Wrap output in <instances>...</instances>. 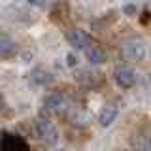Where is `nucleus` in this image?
I'll return each instance as SVG.
<instances>
[{
  "label": "nucleus",
  "instance_id": "obj_1",
  "mask_svg": "<svg viewBox=\"0 0 151 151\" xmlns=\"http://www.w3.org/2000/svg\"><path fill=\"white\" fill-rule=\"evenodd\" d=\"M4 15H8L13 23H23V25H30L36 23L38 13L30 8V4L25 2H12L4 8Z\"/></svg>",
  "mask_w": 151,
  "mask_h": 151
},
{
  "label": "nucleus",
  "instance_id": "obj_2",
  "mask_svg": "<svg viewBox=\"0 0 151 151\" xmlns=\"http://www.w3.org/2000/svg\"><path fill=\"white\" fill-rule=\"evenodd\" d=\"M119 55L127 63H140L145 57V44L140 38H129L119 45Z\"/></svg>",
  "mask_w": 151,
  "mask_h": 151
},
{
  "label": "nucleus",
  "instance_id": "obj_3",
  "mask_svg": "<svg viewBox=\"0 0 151 151\" xmlns=\"http://www.w3.org/2000/svg\"><path fill=\"white\" fill-rule=\"evenodd\" d=\"M36 134L47 145H55L57 140H59V132H57L55 125L49 119H44V117L36 121Z\"/></svg>",
  "mask_w": 151,
  "mask_h": 151
},
{
  "label": "nucleus",
  "instance_id": "obj_4",
  "mask_svg": "<svg viewBox=\"0 0 151 151\" xmlns=\"http://www.w3.org/2000/svg\"><path fill=\"white\" fill-rule=\"evenodd\" d=\"M70 110V102L64 94L53 93L44 98V111L45 113H66Z\"/></svg>",
  "mask_w": 151,
  "mask_h": 151
},
{
  "label": "nucleus",
  "instance_id": "obj_5",
  "mask_svg": "<svg viewBox=\"0 0 151 151\" xmlns=\"http://www.w3.org/2000/svg\"><path fill=\"white\" fill-rule=\"evenodd\" d=\"M0 149L2 151H28V144L19 134L4 130L2 132V142H0Z\"/></svg>",
  "mask_w": 151,
  "mask_h": 151
},
{
  "label": "nucleus",
  "instance_id": "obj_6",
  "mask_svg": "<svg viewBox=\"0 0 151 151\" xmlns=\"http://www.w3.org/2000/svg\"><path fill=\"white\" fill-rule=\"evenodd\" d=\"M66 40H68V44L74 49H87V47H91V36L85 30H81V28H72L66 34Z\"/></svg>",
  "mask_w": 151,
  "mask_h": 151
},
{
  "label": "nucleus",
  "instance_id": "obj_7",
  "mask_svg": "<svg viewBox=\"0 0 151 151\" xmlns=\"http://www.w3.org/2000/svg\"><path fill=\"white\" fill-rule=\"evenodd\" d=\"M113 79H115V83L119 85L121 89H130L136 85V74L132 72L130 68H127V66H119V68H115V72H113Z\"/></svg>",
  "mask_w": 151,
  "mask_h": 151
},
{
  "label": "nucleus",
  "instance_id": "obj_8",
  "mask_svg": "<svg viewBox=\"0 0 151 151\" xmlns=\"http://www.w3.org/2000/svg\"><path fill=\"white\" fill-rule=\"evenodd\" d=\"M134 147L136 151H151V125L134 134Z\"/></svg>",
  "mask_w": 151,
  "mask_h": 151
},
{
  "label": "nucleus",
  "instance_id": "obj_9",
  "mask_svg": "<svg viewBox=\"0 0 151 151\" xmlns=\"http://www.w3.org/2000/svg\"><path fill=\"white\" fill-rule=\"evenodd\" d=\"M17 53V44L9 38V34L4 32L2 36H0V55H2V59H9L12 55Z\"/></svg>",
  "mask_w": 151,
  "mask_h": 151
},
{
  "label": "nucleus",
  "instance_id": "obj_10",
  "mask_svg": "<svg viewBox=\"0 0 151 151\" xmlns=\"http://www.w3.org/2000/svg\"><path fill=\"white\" fill-rule=\"evenodd\" d=\"M117 117V108L111 106V104H108V106L102 108V111L98 113V123H100L102 127H110L113 121H115Z\"/></svg>",
  "mask_w": 151,
  "mask_h": 151
},
{
  "label": "nucleus",
  "instance_id": "obj_11",
  "mask_svg": "<svg viewBox=\"0 0 151 151\" xmlns=\"http://www.w3.org/2000/svg\"><path fill=\"white\" fill-rule=\"evenodd\" d=\"M28 78H30V81L36 83V85H47V83H51V79H53L49 72H45V70H42V68L32 70Z\"/></svg>",
  "mask_w": 151,
  "mask_h": 151
},
{
  "label": "nucleus",
  "instance_id": "obj_12",
  "mask_svg": "<svg viewBox=\"0 0 151 151\" xmlns=\"http://www.w3.org/2000/svg\"><path fill=\"white\" fill-rule=\"evenodd\" d=\"M85 57H87V60L91 64H100L102 60L106 59L104 51L100 49V47H94V45H91V47H87V49H85Z\"/></svg>",
  "mask_w": 151,
  "mask_h": 151
},
{
  "label": "nucleus",
  "instance_id": "obj_13",
  "mask_svg": "<svg viewBox=\"0 0 151 151\" xmlns=\"http://www.w3.org/2000/svg\"><path fill=\"white\" fill-rule=\"evenodd\" d=\"M66 63H68V66H76V64H78V57H76V53H68V55H66Z\"/></svg>",
  "mask_w": 151,
  "mask_h": 151
},
{
  "label": "nucleus",
  "instance_id": "obj_14",
  "mask_svg": "<svg viewBox=\"0 0 151 151\" xmlns=\"http://www.w3.org/2000/svg\"><path fill=\"white\" fill-rule=\"evenodd\" d=\"M123 12H125L127 15H132V13H136V6H132V4H127V6L123 8Z\"/></svg>",
  "mask_w": 151,
  "mask_h": 151
}]
</instances>
